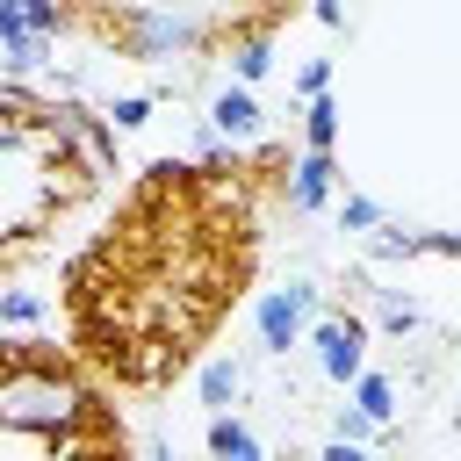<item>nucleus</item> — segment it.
<instances>
[{
	"label": "nucleus",
	"mask_w": 461,
	"mask_h": 461,
	"mask_svg": "<svg viewBox=\"0 0 461 461\" xmlns=\"http://www.w3.org/2000/svg\"><path fill=\"white\" fill-rule=\"evenodd\" d=\"M382 331H396V339L418 331V303H389V310H382Z\"/></svg>",
	"instance_id": "obj_18"
},
{
	"label": "nucleus",
	"mask_w": 461,
	"mask_h": 461,
	"mask_svg": "<svg viewBox=\"0 0 461 461\" xmlns=\"http://www.w3.org/2000/svg\"><path fill=\"white\" fill-rule=\"evenodd\" d=\"M0 324H43V295L36 288H0Z\"/></svg>",
	"instance_id": "obj_14"
},
{
	"label": "nucleus",
	"mask_w": 461,
	"mask_h": 461,
	"mask_svg": "<svg viewBox=\"0 0 461 461\" xmlns=\"http://www.w3.org/2000/svg\"><path fill=\"white\" fill-rule=\"evenodd\" d=\"M43 43H50V36H36V29L22 22V7H14V0H0V50H7V65H14V72H29V65L43 58Z\"/></svg>",
	"instance_id": "obj_7"
},
{
	"label": "nucleus",
	"mask_w": 461,
	"mask_h": 461,
	"mask_svg": "<svg viewBox=\"0 0 461 461\" xmlns=\"http://www.w3.org/2000/svg\"><path fill=\"white\" fill-rule=\"evenodd\" d=\"M94 29H101V43H108L115 58H130V65H166V58H202V50H216V29H209V22L180 14V7H158V0H122V7H108Z\"/></svg>",
	"instance_id": "obj_1"
},
{
	"label": "nucleus",
	"mask_w": 461,
	"mask_h": 461,
	"mask_svg": "<svg viewBox=\"0 0 461 461\" xmlns=\"http://www.w3.org/2000/svg\"><path fill=\"white\" fill-rule=\"evenodd\" d=\"M14 7H22V22H29L36 36H65V29H72V7H65V0H14Z\"/></svg>",
	"instance_id": "obj_12"
},
{
	"label": "nucleus",
	"mask_w": 461,
	"mask_h": 461,
	"mask_svg": "<svg viewBox=\"0 0 461 461\" xmlns=\"http://www.w3.org/2000/svg\"><path fill=\"white\" fill-rule=\"evenodd\" d=\"M310 353H317V375L331 389H353L360 367H367V324L353 310H317L310 317Z\"/></svg>",
	"instance_id": "obj_2"
},
{
	"label": "nucleus",
	"mask_w": 461,
	"mask_h": 461,
	"mask_svg": "<svg viewBox=\"0 0 461 461\" xmlns=\"http://www.w3.org/2000/svg\"><path fill=\"white\" fill-rule=\"evenodd\" d=\"M310 14H317L324 29H339V22H346V7H339V0H310Z\"/></svg>",
	"instance_id": "obj_20"
},
{
	"label": "nucleus",
	"mask_w": 461,
	"mask_h": 461,
	"mask_svg": "<svg viewBox=\"0 0 461 461\" xmlns=\"http://www.w3.org/2000/svg\"><path fill=\"white\" fill-rule=\"evenodd\" d=\"M353 403H360L375 425H389V418H396V382H389V375H375V367H360V382H353Z\"/></svg>",
	"instance_id": "obj_10"
},
{
	"label": "nucleus",
	"mask_w": 461,
	"mask_h": 461,
	"mask_svg": "<svg viewBox=\"0 0 461 461\" xmlns=\"http://www.w3.org/2000/svg\"><path fill=\"white\" fill-rule=\"evenodd\" d=\"M317 281H288V288H267L252 303V331H259V353H288L310 339V317H317Z\"/></svg>",
	"instance_id": "obj_3"
},
{
	"label": "nucleus",
	"mask_w": 461,
	"mask_h": 461,
	"mask_svg": "<svg viewBox=\"0 0 461 461\" xmlns=\"http://www.w3.org/2000/svg\"><path fill=\"white\" fill-rule=\"evenodd\" d=\"M324 86H331V58H310V65L295 72V94L310 101V94H324Z\"/></svg>",
	"instance_id": "obj_17"
},
{
	"label": "nucleus",
	"mask_w": 461,
	"mask_h": 461,
	"mask_svg": "<svg viewBox=\"0 0 461 461\" xmlns=\"http://www.w3.org/2000/svg\"><path fill=\"white\" fill-rule=\"evenodd\" d=\"M425 252H439V259H461V230H425Z\"/></svg>",
	"instance_id": "obj_19"
},
{
	"label": "nucleus",
	"mask_w": 461,
	"mask_h": 461,
	"mask_svg": "<svg viewBox=\"0 0 461 461\" xmlns=\"http://www.w3.org/2000/svg\"><path fill=\"white\" fill-rule=\"evenodd\" d=\"M454 425H461V396H454Z\"/></svg>",
	"instance_id": "obj_21"
},
{
	"label": "nucleus",
	"mask_w": 461,
	"mask_h": 461,
	"mask_svg": "<svg viewBox=\"0 0 461 461\" xmlns=\"http://www.w3.org/2000/svg\"><path fill=\"white\" fill-rule=\"evenodd\" d=\"M339 115H346V108L331 101V86L310 94V101H303V144H310V151H331V144H339Z\"/></svg>",
	"instance_id": "obj_8"
},
{
	"label": "nucleus",
	"mask_w": 461,
	"mask_h": 461,
	"mask_svg": "<svg viewBox=\"0 0 461 461\" xmlns=\"http://www.w3.org/2000/svg\"><path fill=\"white\" fill-rule=\"evenodd\" d=\"M331 432H339V439H360V447H367V439H375L382 425H375V418H367L360 403H339V418H331Z\"/></svg>",
	"instance_id": "obj_16"
},
{
	"label": "nucleus",
	"mask_w": 461,
	"mask_h": 461,
	"mask_svg": "<svg viewBox=\"0 0 461 461\" xmlns=\"http://www.w3.org/2000/svg\"><path fill=\"white\" fill-rule=\"evenodd\" d=\"M108 122H115V130H144V122H151V94H122V101H108Z\"/></svg>",
	"instance_id": "obj_15"
},
{
	"label": "nucleus",
	"mask_w": 461,
	"mask_h": 461,
	"mask_svg": "<svg viewBox=\"0 0 461 461\" xmlns=\"http://www.w3.org/2000/svg\"><path fill=\"white\" fill-rule=\"evenodd\" d=\"M194 389H202L209 411H230V403L245 396V367H238V360H209V367L194 375Z\"/></svg>",
	"instance_id": "obj_9"
},
{
	"label": "nucleus",
	"mask_w": 461,
	"mask_h": 461,
	"mask_svg": "<svg viewBox=\"0 0 461 461\" xmlns=\"http://www.w3.org/2000/svg\"><path fill=\"white\" fill-rule=\"evenodd\" d=\"M209 454H216V461H259V454H267V439H259L245 418L209 411Z\"/></svg>",
	"instance_id": "obj_6"
},
{
	"label": "nucleus",
	"mask_w": 461,
	"mask_h": 461,
	"mask_svg": "<svg viewBox=\"0 0 461 461\" xmlns=\"http://www.w3.org/2000/svg\"><path fill=\"white\" fill-rule=\"evenodd\" d=\"M259 122H267V108H259V94H252L245 79H230V86L209 94V130H216V137L245 144V137H259Z\"/></svg>",
	"instance_id": "obj_4"
},
{
	"label": "nucleus",
	"mask_w": 461,
	"mask_h": 461,
	"mask_svg": "<svg viewBox=\"0 0 461 461\" xmlns=\"http://www.w3.org/2000/svg\"><path fill=\"white\" fill-rule=\"evenodd\" d=\"M331 194H339V158H331V151H303V158L288 166V209H295V216H317Z\"/></svg>",
	"instance_id": "obj_5"
},
{
	"label": "nucleus",
	"mask_w": 461,
	"mask_h": 461,
	"mask_svg": "<svg viewBox=\"0 0 461 461\" xmlns=\"http://www.w3.org/2000/svg\"><path fill=\"white\" fill-rule=\"evenodd\" d=\"M375 223H382V202H375V194H339V230L367 238Z\"/></svg>",
	"instance_id": "obj_13"
},
{
	"label": "nucleus",
	"mask_w": 461,
	"mask_h": 461,
	"mask_svg": "<svg viewBox=\"0 0 461 461\" xmlns=\"http://www.w3.org/2000/svg\"><path fill=\"white\" fill-rule=\"evenodd\" d=\"M425 252V230H411V223H375V259H418Z\"/></svg>",
	"instance_id": "obj_11"
}]
</instances>
